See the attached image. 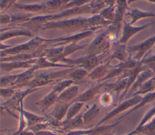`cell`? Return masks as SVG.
<instances>
[{
    "label": "cell",
    "mask_w": 155,
    "mask_h": 135,
    "mask_svg": "<svg viewBox=\"0 0 155 135\" xmlns=\"http://www.w3.org/2000/svg\"><path fill=\"white\" fill-rule=\"evenodd\" d=\"M42 30L61 29L68 30H85L88 28L87 18L76 17L67 19L50 21L45 22L41 27Z\"/></svg>",
    "instance_id": "6da1fadb"
},
{
    "label": "cell",
    "mask_w": 155,
    "mask_h": 135,
    "mask_svg": "<svg viewBox=\"0 0 155 135\" xmlns=\"http://www.w3.org/2000/svg\"><path fill=\"white\" fill-rule=\"evenodd\" d=\"M107 53L108 52L100 54H85L84 56L73 59L67 58L64 59L62 62L74 67L83 68L89 72L102 63Z\"/></svg>",
    "instance_id": "7a4b0ae2"
},
{
    "label": "cell",
    "mask_w": 155,
    "mask_h": 135,
    "mask_svg": "<svg viewBox=\"0 0 155 135\" xmlns=\"http://www.w3.org/2000/svg\"><path fill=\"white\" fill-rule=\"evenodd\" d=\"M45 42V38L35 36L25 43L16 46H12L5 50H1V57L12 56L19 53L33 52L40 48Z\"/></svg>",
    "instance_id": "3957f363"
},
{
    "label": "cell",
    "mask_w": 155,
    "mask_h": 135,
    "mask_svg": "<svg viewBox=\"0 0 155 135\" xmlns=\"http://www.w3.org/2000/svg\"><path fill=\"white\" fill-rule=\"evenodd\" d=\"M109 29L97 36L84 49L86 54H100L108 52L112 43L108 39Z\"/></svg>",
    "instance_id": "277c9868"
},
{
    "label": "cell",
    "mask_w": 155,
    "mask_h": 135,
    "mask_svg": "<svg viewBox=\"0 0 155 135\" xmlns=\"http://www.w3.org/2000/svg\"><path fill=\"white\" fill-rule=\"evenodd\" d=\"M142 95H134L129 98L125 99L119 102L117 105L112 110L108 112L104 117L100 120V121L96 124V126L103 125L105 122L110 120L115 116H117L123 111H127L128 109H131L136 105H137L142 100Z\"/></svg>",
    "instance_id": "5b68a950"
},
{
    "label": "cell",
    "mask_w": 155,
    "mask_h": 135,
    "mask_svg": "<svg viewBox=\"0 0 155 135\" xmlns=\"http://www.w3.org/2000/svg\"><path fill=\"white\" fill-rule=\"evenodd\" d=\"M39 88H27L25 90H17L14 94L4 103L1 104V109L8 112L13 111H18L21 103L24 102V99L31 93L38 90Z\"/></svg>",
    "instance_id": "8992f818"
},
{
    "label": "cell",
    "mask_w": 155,
    "mask_h": 135,
    "mask_svg": "<svg viewBox=\"0 0 155 135\" xmlns=\"http://www.w3.org/2000/svg\"><path fill=\"white\" fill-rule=\"evenodd\" d=\"M98 11L94 8L91 2L79 7H75L64 10L63 12L53 15H48V21L59 20L61 18L70 17L77 15L97 14Z\"/></svg>",
    "instance_id": "52a82bcc"
},
{
    "label": "cell",
    "mask_w": 155,
    "mask_h": 135,
    "mask_svg": "<svg viewBox=\"0 0 155 135\" xmlns=\"http://www.w3.org/2000/svg\"><path fill=\"white\" fill-rule=\"evenodd\" d=\"M96 31L97 30L94 29H87L74 35L64 36L54 39H46L45 41L50 44V46H58L62 45V44L67 43L70 44L72 42H78L81 40L93 35Z\"/></svg>",
    "instance_id": "ba28073f"
},
{
    "label": "cell",
    "mask_w": 155,
    "mask_h": 135,
    "mask_svg": "<svg viewBox=\"0 0 155 135\" xmlns=\"http://www.w3.org/2000/svg\"><path fill=\"white\" fill-rule=\"evenodd\" d=\"M155 44V35L137 44L127 47V51L130 55L133 53L135 54L131 57L134 60L140 61L146 54L154 48Z\"/></svg>",
    "instance_id": "9c48e42d"
},
{
    "label": "cell",
    "mask_w": 155,
    "mask_h": 135,
    "mask_svg": "<svg viewBox=\"0 0 155 135\" xmlns=\"http://www.w3.org/2000/svg\"><path fill=\"white\" fill-rule=\"evenodd\" d=\"M116 15L113 23L111 25V28L118 36V34L121 29L122 23L127 12L130 8L127 0H116Z\"/></svg>",
    "instance_id": "30bf717a"
},
{
    "label": "cell",
    "mask_w": 155,
    "mask_h": 135,
    "mask_svg": "<svg viewBox=\"0 0 155 135\" xmlns=\"http://www.w3.org/2000/svg\"><path fill=\"white\" fill-rule=\"evenodd\" d=\"M153 22H150L148 24H144L141 26L134 27L131 25L128 22L123 21L122 27V35L119 39L118 41L123 44H127V42L136 34L140 32V31L147 28L149 26L151 25Z\"/></svg>",
    "instance_id": "8fae6325"
},
{
    "label": "cell",
    "mask_w": 155,
    "mask_h": 135,
    "mask_svg": "<svg viewBox=\"0 0 155 135\" xmlns=\"http://www.w3.org/2000/svg\"><path fill=\"white\" fill-rule=\"evenodd\" d=\"M70 104L71 102H57L54 105L53 109L48 116L51 118V121L54 123L56 127L65 117Z\"/></svg>",
    "instance_id": "7c38bea8"
},
{
    "label": "cell",
    "mask_w": 155,
    "mask_h": 135,
    "mask_svg": "<svg viewBox=\"0 0 155 135\" xmlns=\"http://www.w3.org/2000/svg\"><path fill=\"white\" fill-rule=\"evenodd\" d=\"M154 74L155 71L147 67V68L144 70H143L139 73L136 81H134V82L128 90L125 99L132 96L133 94L142 85H143L148 79L151 78Z\"/></svg>",
    "instance_id": "4fadbf2b"
},
{
    "label": "cell",
    "mask_w": 155,
    "mask_h": 135,
    "mask_svg": "<svg viewBox=\"0 0 155 135\" xmlns=\"http://www.w3.org/2000/svg\"><path fill=\"white\" fill-rule=\"evenodd\" d=\"M110 62V61L106 60L105 62L101 63L88 73L87 78L91 81L101 82L112 68L113 66L111 65Z\"/></svg>",
    "instance_id": "5bb4252c"
},
{
    "label": "cell",
    "mask_w": 155,
    "mask_h": 135,
    "mask_svg": "<svg viewBox=\"0 0 155 135\" xmlns=\"http://www.w3.org/2000/svg\"><path fill=\"white\" fill-rule=\"evenodd\" d=\"M19 36H25L29 38L35 37L33 33L28 29H12V27H10L8 29L4 28V30H1V42L13 38H16Z\"/></svg>",
    "instance_id": "9a60e30c"
},
{
    "label": "cell",
    "mask_w": 155,
    "mask_h": 135,
    "mask_svg": "<svg viewBox=\"0 0 155 135\" xmlns=\"http://www.w3.org/2000/svg\"><path fill=\"white\" fill-rule=\"evenodd\" d=\"M104 83V82H99L97 84L91 86L82 93L79 94L73 101L81 102L84 104L91 101L97 94L101 93Z\"/></svg>",
    "instance_id": "2e32d148"
},
{
    "label": "cell",
    "mask_w": 155,
    "mask_h": 135,
    "mask_svg": "<svg viewBox=\"0 0 155 135\" xmlns=\"http://www.w3.org/2000/svg\"><path fill=\"white\" fill-rule=\"evenodd\" d=\"M113 49L111 54L107 60L111 61L113 59H117L120 62L126 61L130 57V54L127 51V48L125 44L120 43L118 41L112 44Z\"/></svg>",
    "instance_id": "e0dca14e"
},
{
    "label": "cell",
    "mask_w": 155,
    "mask_h": 135,
    "mask_svg": "<svg viewBox=\"0 0 155 135\" xmlns=\"http://www.w3.org/2000/svg\"><path fill=\"white\" fill-rule=\"evenodd\" d=\"M36 59V58L24 61L1 62V68L2 70L6 72L21 68H30L33 66Z\"/></svg>",
    "instance_id": "ac0fdd59"
},
{
    "label": "cell",
    "mask_w": 155,
    "mask_h": 135,
    "mask_svg": "<svg viewBox=\"0 0 155 135\" xmlns=\"http://www.w3.org/2000/svg\"><path fill=\"white\" fill-rule=\"evenodd\" d=\"M36 71L35 68L33 66L30 68H27L25 71L18 74L17 79L15 82L13 87L18 89L24 87H27L28 83L34 78L35 73Z\"/></svg>",
    "instance_id": "d6986e66"
},
{
    "label": "cell",
    "mask_w": 155,
    "mask_h": 135,
    "mask_svg": "<svg viewBox=\"0 0 155 135\" xmlns=\"http://www.w3.org/2000/svg\"><path fill=\"white\" fill-rule=\"evenodd\" d=\"M58 94L51 90L48 94L37 101L35 104L42 112H44L50 107L55 105L58 102Z\"/></svg>",
    "instance_id": "ffe728a7"
},
{
    "label": "cell",
    "mask_w": 155,
    "mask_h": 135,
    "mask_svg": "<svg viewBox=\"0 0 155 135\" xmlns=\"http://www.w3.org/2000/svg\"><path fill=\"white\" fill-rule=\"evenodd\" d=\"M87 24L89 29L99 30L104 27H108L113 22L105 19L99 13L94 14L90 17L87 18Z\"/></svg>",
    "instance_id": "44dd1931"
},
{
    "label": "cell",
    "mask_w": 155,
    "mask_h": 135,
    "mask_svg": "<svg viewBox=\"0 0 155 135\" xmlns=\"http://www.w3.org/2000/svg\"><path fill=\"white\" fill-rule=\"evenodd\" d=\"M33 67L37 70L42 68H56V67H63V68H74V67L62 63H55L50 61L45 56H41L36 59V62L33 65Z\"/></svg>",
    "instance_id": "7402d4cb"
},
{
    "label": "cell",
    "mask_w": 155,
    "mask_h": 135,
    "mask_svg": "<svg viewBox=\"0 0 155 135\" xmlns=\"http://www.w3.org/2000/svg\"><path fill=\"white\" fill-rule=\"evenodd\" d=\"M125 16L130 18V22L129 23L133 25L141 19L154 17L155 15L152 12L141 10L137 8H129L125 14Z\"/></svg>",
    "instance_id": "603a6c76"
},
{
    "label": "cell",
    "mask_w": 155,
    "mask_h": 135,
    "mask_svg": "<svg viewBox=\"0 0 155 135\" xmlns=\"http://www.w3.org/2000/svg\"><path fill=\"white\" fill-rule=\"evenodd\" d=\"M79 87L76 85H72L58 94V102H71L78 95Z\"/></svg>",
    "instance_id": "cb8c5ba5"
},
{
    "label": "cell",
    "mask_w": 155,
    "mask_h": 135,
    "mask_svg": "<svg viewBox=\"0 0 155 135\" xmlns=\"http://www.w3.org/2000/svg\"><path fill=\"white\" fill-rule=\"evenodd\" d=\"M101 107L102 106H99L94 104L82 114V119L84 125H89L94 121L96 117L99 114Z\"/></svg>",
    "instance_id": "d4e9b609"
},
{
    "label": "cell",
    "mask_w": 155,
    "mask_h": 135,
    "mask_svg": "<svg viewBox=\"0 0 155 135\" xmlns=\"http://www.w3.org/2000/svg\"><path fill=\"white\" fill-rule=\"evenodd\" d=\"M154 100H155V90L153 91L150 92L148 93H147L144 95H142V99L141 101L137 105H136L132 108L128 110V111L125 114H124L123 116L120 117L118 119L119 120L124 119L125 117H127L128 115H129L131 113L139 110V108L144 107L145 105H146Z\"/></svg>",
    "instance_id": "484cf974"
},
{
    "label": "cell",
    "mask_w": 155,
    "mask_h": 135,
    "mask_svg": "<svg viewBox=\"0 0 155 135\" xmlns=\"http://www.w3.org/2000/svg\"><path fill=\"white\" fill-rule=\"evenodd\" d=\"M14 5L18 9L24 10L27 12H38L47 11V8L45 4V2L31 4H23L15 3Z\"/></svg>",
    "instance_id": "4316f807"
},
{
    "label": "cell",
    "mask_w": 155,
    "mask_h": 135,
    "mask_svg": "<svg viewBox=\"0 0 155 135\" xmlns=\"http://www.w3.org/2000/svg\"><path fill=\"white\" fill-rule=\"evenodd\" d=\"M23 113L26 119V121L27 122V125L29 129L38 124H39L47 120V119L45 117L39 116L30 111H27L26 110L24 109V108L23 109Z\"/></svg>",
    "instance_id": "83f0119b"
},
{
    "label": "cell",
    "mask_w": 155,
    "mask_h": 135,
    "mask_svg": "<svg viewBox=\"0 0 155 135\" xmlns=\"http://www.w3.org/2000/svg\"><path fill=\"white\" fill-rule=\"evenodd\" d=\"M84 103L78 101H72L70 105V107L67 110V113L65 119L63 120H69L79 114V113L82 108Z\"/></svg>",
    "instance_id": "f1b7e54d"
},
{
    "label": "cell",
    "mask_w": 155,
    "mask_h": 135,
    "mask_svg": "<svg viewBox=\"0 0 155 135\" xmlns=\"http://www.w3.org/2000/svg\"><path fill=\"white\" fill-rule=\"evenodd\" d=\"M133 131L134 134H142L144 135H155V117L138 130H134Z\"/></svg>",
    "instance_id": "f546056e"
},
{
    "label": "cell",
    "mask_w": 155,
    "mask_h": 135,
    "mask_svg": "<svg viewBox=\"0 0 155 135\" xmlns=\"http://www.w3.org/2000/svg\"><path fill=\"white\" fill-rule=\"evenodd\" d=\"M89 72L85 69L81 67H76L67 75L68 79H71L74 82L80 81L84 78L87 77Z\"/></svg>",
    "instance_id": "4dcf8cb0"
},
{
    "label": "cell",
    "mask_w": 155,
    "mask_h": 135,
    "mask_svg": "<svg viewBox=\"0 0 155 135\" xmlns=\"http://www.w3.org/2000/svg\"><path fill=\"white\" fill-rule=\"evenodd\" d=\"M71 0H50L45 2L47 11L62 10Z\"/></svg>",
    "instance_id": "1f68e13d"
},
{
    "label": "cell",
    "mask_w": 155,
    "mask_h": 135,
    "mask_svg": "<svg viewBox=\"0 0 155 135\" xmlns=\"http://www.w3.org/2000/svg\"><path fill=\"white\" fill-rule=\"evenodd\" d=\"M74 82H75L71 79H64L56 83L52 90L59 94L64 90L73 85Z\"/></svg>",
    "instance_id": "d6a6232c"
},
{
    "label": "cell",
    "mask_w": 155,
    "mask_h": 135,
    "mask_svg": "<svg viewBox=\"0 0 155 135\" xmlns=\"http://www.w3.org/2000/svg\"><path fill=\"white\" fill-rule=\"evenodd\" d=\"M99 14L106 20L113 23L116 15V5L107 6L101 10Z\"/></svg>",
    "instance_id": "836d02e7"
},
{
    "label": "cell",
    "mask_w": 155,
    "mask_h": 135,
    "mask_svg": "<svg viewBox=\"0 0 155 135\" xmlns=\"http://www.w3.org/2000/svg\"><path fill=\"white\" fill-rule=\"evenodd\" d=\"M154 117H155V104L153 105V107H152L150 109H149L147 111V112L145 114V115L143 116V117H142V119H141V120L140 121V122L139 123V124L137 125V126L136 127L134 130H138L139 128H140V127L145 125L147 123L150 122Z\"/></svg>",
    "instance_id": "e575fe53"
},
{
    "label": "cell",
    "mask_w": 155,
    "mask_h": 135,
    "mask_svg": "<svg viewBox=\"0 0 155 135\" xmlns=\"http://www.w3.org/2000/svg\"><path fill=\"white\" fill-rule=\"evenodd\" d=\"M17 74L5 75L1 77V87H13L15 82L17 79Z\"/></svg>",
    "instance_id": "d590c367"
},
{
    "label": "cell",
    "mask_w": 155,
    "mask_h": 135,
    "mask_svg": "<svg viewBox=\"0 0 155 135\" xmlns=\"http://www.w3.org/2000/svg\"><path fill=\"white\" fill-rule=\"evenodd\" d=\"M99 102L102 107H108L113 102V97L111 93H102L99 97Z\"/></svg>",
    "instance_id": "8d00e7d4"
},
{
    "label": "cell",
    "mask_w": 155,
    "mask_h": 135,
    "mask_svg": "<svg viewBox=\"0 0 155 135\" xmlns=\"http://www.w3.org/2000/svg\"><path fill=\"white\" fill-rule=\"evenodd\" d=\"M16 90L17 89L13 87H1V96L6 100L10 99L14 94Z\"/></svg>",
    "instance_id": "74e56055"
},
{
    "label": "cell",
    "mask_w": 155,
    "mask_h": 135,
    "mask_svg": "<svg viewBox=\"0 0 155 135\" xmlns=\"http://www.w3.org/2000/svg\"><path fill=\"white\" fill-rule=\"evenodd\" d=\"M1 10L5 11L7 10L9 7H10V0H1L0 4Z\"/></svg>",
    "instance_id": "f35d334b"
},
{
    "label": "cell",
    "mask_w": 155,
    "mask_h": 135,
    "mask_svg": "<svg viewBox=\"0 0 155 135\" xmlns=\"http://www.w3.org/2000/svg\"><path fill=\"white\" fill-rule=\"evenodd\" d=\"M103 3L107 6H111V5H114L116 4V0H102Z\"/></svg>",
    "instance_id": "ab89813d"
},
{
    "label": "cell",
    "mask_w": 155,
    "mask_h": 135,
    "mask_svg": "<svg viewBox=\"0 0 155 135\" xmlns=\"http://www.w3.org/2000/svg\"><path fill=\"white\" fill-rule=\"evenodd\" d=\"M134 133L133 131H131L130 133H128V134H125V135H134ZM106 135H114V134H113V131L111 133H110V134H106Z\"/></svg>",
    "instance_id": "60d3db41"
},
{
    "label": "cell",
    "mask_w": 155,
    "mask_h": 135,
    "mask_svg": "<svg viewBox=\"0 0 155 135\" xmlns=\"http://www.w3.org/2000/svg\"><path fill=\"white\" fill-rule=\"evenodd\" d=\"M146 1L150 2H151V3H154V4H155V0H135V2H136V1Z\"/></svg>",
    "instance_id": "b9f144b4"
},
{
    "label": "cell",
    "mask_w": 155,
    "mask_h": 135,
    "mask_svg": "<svg viewBox=\"0 0 155 135\" xmlns=\"http://www.w3.org/2000/svg\"><path fill=\"white\" fill-rule=\"evenodd\" d=\"M10 6H12V5H14L16 3V1L17 0H10Z\"/></svg>",
    "instance_id": "7bdbcfd3"
},
{
    "label": "cell",
    "mask_w": 155,
    "mask_h": 135,
    "mask_svg": "<svg viewBox=\"0 0 155 135\" xmlns=\"http://www.w3.org/2000/svg\"><path fill=\"white\" fill-rule=\"evenodd\" d=\"M127 2H128V4L129 5L130 4H131V3L133 2H135V0H127Z\"/></svg>",
    "instance_id": "ee69618b"
},
{
    "label": "cell",
    "mask_w": 155,
    "mask_h": 135,
    "mask_svg": "<svg viewBox=\"0 0 155 135\" xmlns=\"http://www.w3.org/2000/svg\"><path fill=\"white\" fill-rule=\"evenodd\" d=\"M96 135H106V134H96Z\"/></svg>",
    "instance_id": "f6af8a7d"
},
{
    "label": "cell",
    "mask_w": 155,
    "mask_h": 135,
    "mask_svg": "<svg viewBox=\"0 0 155 135\" xmlns=\"http://www.w3.org/2000/svg\"><path fill=\"white\" fill-rule=\"evenodd\" d=\"M154 48L155 49V44H154V48Z\"/></svg>",
    "instance_id": "bcb514c9"
}]
</instances>
